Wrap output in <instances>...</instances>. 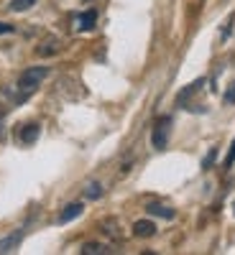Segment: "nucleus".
I'll return each mask as SVG.
<instances>
[{
    "instance_id": "dca6fc26",
    "label": "nucleus",
    "mask_w": 235,
    "mask_h": 255,
    "mask_svg": "<svg viewBox=\"0 0 235 255\" xmlns=\"http://www.w3.org/2000/svg\"><path fill=\"white\" fill-rule=\"evenodd\" d=\"M15 28L13 26H8V23H0V33H13Z\"/></svg>"
},
{
    "instance_id": "39448f33",
    "label": "nucleus",
    "mask_w": 235,
    "mask_h": 255,
    "mask_svg": "<svg viewBox=\"0 0 235 255\" xmlns=\"http://www.w3.org/2000/svg\"><path fill=\"white\" fill-rule=\"evenodd\" d=\"M20 240H23V230H13L10 235L0 238V253H13V250H18Z\"/></svg>"
},
{
    "instance_id": "f257e3e1",
    "label": "nucleus",
    "mask_w": 235,
    "mask_h": 255,
    "mask_svg": "<svg viewBox=\"0 0 235 255\" xmlns=\"http://www.w3.org/2000/svg\"><path fill=\"white\" fill-rule=\"evenodd\" d=\"M49 77V67H28L26 72H20V77H18V102H23V100H28L38 87H41V82H44Z\"/></svg>"
},
{
    "instance_id": "f03ea898",
    "label": "nucleus",
    "mask_w": 235,
    "mask_h": 255,
    "mask_svg": "<svg viewBox=\"0 0 235 255\" xmlns=\"http://www.w3.org/2000/svg\"><path fill=\"white\" fill-rule=\"evenodd\" d=\"M169 130H172V118H159L154 130H151V145L156 148V151H164L166 148V140H169Z\"/></svg>"
},
{
    "instance_id": "9d476101",
    "label": "nucleus",
    "mask_w": 235,
    "mask_h": 255,
    "mask_svg": "<svg viewBox=\"0 0 235 255\" xmlns=\"http://www.w3.org/2000/svg\"><path fill=\"white\" fill-rule=\"evenodd\" d=\"M79 253H82V255H108V253H113V250H110L108 245H102V243H84Z\"/></svg>"
},
{
    "instance_id": "f8f14e48",
    "label": "nucleus",
    "mask_w": 235,
    "mask_h": 255,
    "mask_svg": "<svg viewBox=\"0 0 235 255\" xmlns=\"http://www.w3.org/2000/svg\"><path fill=\"white\" fill-rule=\"evenodd\" d=\"M102 191H105V189H102V184H100V181H87V184H84V197L92 199V202L102 197Z\"/></svg>"
},
{
    "instance_id": "2eb2a0df",
    "label": "nucleus",
    "mask_w": 235,
    "mask_h": 255,
    "mask_svg": "<svg viewBox=\"0 0 235 255\" xmlns=\"http://www.w3.org/2000/svg\"><path fill=\"white\" fill-rule=\"evenodd\" d=\"M225 102L230 105V102H235V82L230 84V90H228V95H225Z\"/></svg>"
},
{
    "instance_id": "1a4fd4ad",
    "label": "nucleus",
    "mask_w": 235,
    "mask_h": 255,
    "mask_svg": "<svg viewBox=\"0 0 235 255\" xmlns=\"http://www.w3.org/2000/svg\"><path fill=\"white\" fill-rule=\"evenodd\" d=\"M146 212L148 215H154V217H164V220H174L177 217V212L172 209V207H166V204H156V202H151L146 207Z\"/></svg>"
},
{
    "instance_id": "423d86ee",
    "label": "nucleus",
    "mask_w": 235,
    "mask_h": 255,
    "mask_svg": "<svg viewBox=\"0 0 235 255\" xmlns=\"http://www.w3.org/2000/svg\"><path fill=\"white\" fill-rule=\"evenodd\" d=\"M82 212H84V204H82V202H72V204H67V207L61 209V215H59V225H67V222L77 220Z\"/></svg>"
},
{
    "instance_id": "7ed1b4c3",
    "label": "nucleus",
    "mask_w": 235,
    "mask_h": 255,
    "mask_svg": "<svg viewBox=\"0 0 235 255\" xmlns=\"http://www.w3.org/2000/svg\"><path fill=\"white\" fill-rule=\"evenodd\" d=\"M61 49H64V41L59 36H46L36 46V56H56V54H61Z\"/></svg>"
},
{
    "instance_id": "ddd939ff",
    "label": "nucleus",
    "mask_w": 235,
    "mask_h": 255,
    "mask_svg": "<svg viewBox=\"0 0 235 255\" xmlns=\"http://www.w3.org/2000/svg\"><path fill=\"white\" fill-rule=\"evenodd\" d=\"M36 5V0H10V10L13 13H26Z\"/></svg>"
},
{
    "instance_id": "f3484780",
    "label": "nucleus",
    "mask_w": 235,
    "mask_h": 255,
    "mask_svg": "<svg viewBox=\"0 0 235 255\" xmlns=\"http://www.w3.org/2000/svg\"><path fill=\"white\" fill-rule=\"evenodd\" d=\"M233 209H235V204H233Z\"/></svg>"
},
{
    "instance_id": "0eeeda50",
    "label": "nucleus",
    "mask_w": 235,
    "mask_h": 255,
    "mask_svg": "<svg viewBox=\"0 0 235 255\" xmlns=\"http://www.w3.org/2000/svg\"><path fill=\"white\" fill-rule=\"evenodd\" d=\"M95 23H97V10H84V13L77 15V20H74L77 31H92Z\"/></svg>"
},
{
    "instance_id": "6e6552de",
    "label": "nucleus",
    "mask_w": 235,
    "mask_h": 255,
    "mask_svg": "<svg viewBox=\"0 0 235 255\" xmlns=\"http://www.w3.org/2000/svg\"><path fill=\"white\" fill-rule=\"evenodd\" d=\"M133 235L136 238H154L156 235V225L151 220H138L133 225Z\"/></svg>"
},
{
    "instance_id": "20e7f679",
    "label": "nucleus",
    "mask_w": 235,
    "mask_h": 255,
    "mask_svg": "<svg viewBox=\"0 0 235 255\" xmlns=\"http://www.w3.org/2000/svg\"><path fill=\"white\" fill-rule=\"evenodd\" d=\"M38 133H41L38 123H26V125H20V128H18V143L31 145V143H36Z\"/></svg>"
},
{
    "instance_id": "4468645a",
    "label": "nucleus",
    "mask_w": 235,
    "mask_h": 255,
    "mask_svg": "<svg viewBox=\"0 0 235 255\" xmlns=\"http://www.w3.org/2000/svg\"><path fill=\"white\" fill-rule=\"evenodd\" d=\"M235 163V140H233V145H230V153H228V158H225V168H230Z\"/></svg>"
},
{
    "instance_id": "9b49d317",
    "label": "nucleus",
    "mask_w": 235,
    "mask_h": 255,
    "mask_svg": "<svg viewBox=\"0 0 235 255\" xmlns=\"http://www.w3.org/2000/svg\"><path fill=\"white\" fill-rule=\"evenodd\" d=\"M100 230H102L108 238H113V240H120V238H123V232H120V227H118L115 220H102V222H100Z\"/></svg>"
}]
</instances>
